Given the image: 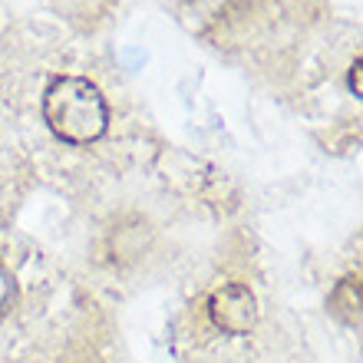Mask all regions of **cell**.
Instances as JSON below:
<instances>
[{"instance_id": "6da1fadb", "label": "cell", "mask_w": 363, "mask_h": 363, "mask_svg": "<svg viewBox=\"0 0 363 363\" xmlns=\"http://www.w3.org/2000/svg\"><path fill=\"white\" fill-rule=\"evenodd\" d=\"M40 113L50 133L67 145H93L109 129V103L103 89L73 73H60L43 86Z\"/></svg>"}, {"instance_id": "7a4b0ae2", "label": "cell", "mask_w": 363, "mask_h": 363, "mask_svg": "<svg viewBox=\"0 0 363 363\" xmlns=\"http://www.w3.org/2000/svg\"><path fill=\"white\" fill-rule=\"evenodd\" d=\"M208 317L221 334L228 337H245L258 324V297L248 284L231 281L221 284L218 291H211L208 297Z\"/></svg>"}, {"instance_id": "3957f363", "label": "cell", "mask_w": 363, "mask_h": 363, "mask_svg": "<svg viewBox=\"0 0 363 363\" xmlns=\"http://www.w3.org/2000/svg\"><path fill=\"white\" fill-rule=\"evenodd\" d=\"M327 314L337 317L344 327H360V277L347 274L340 277L327 297Z\"/></svg>"}, {"instance_id": "277c9868", "label": "cell", "mask_w": 363, "mask_h": 363, "mask_svg": "<svg viewBox=\"0 0 363 363\" xmlns=\"http://www.w3.org/2000/svg\"><path fill=\"white\" fill-rule=\"evenodd\" d=\"M13 304H17V277L0 261V320L13 311Z\"/></svg>"}, {"instance_id": "5b68a950", "label": "cell", "mask_w": 363, "mask_h": 363, "mask_svg": "<svg viewBox=\"0 0 363 363\" xmlns=\"http://www.w3.org/2000/svg\"><path fill=\"white\" fill-rule=\"evenodd\" d=\"M350 86H354V96H360V57L354 60V67H350Z\"/></svg>"}]
</instances>
